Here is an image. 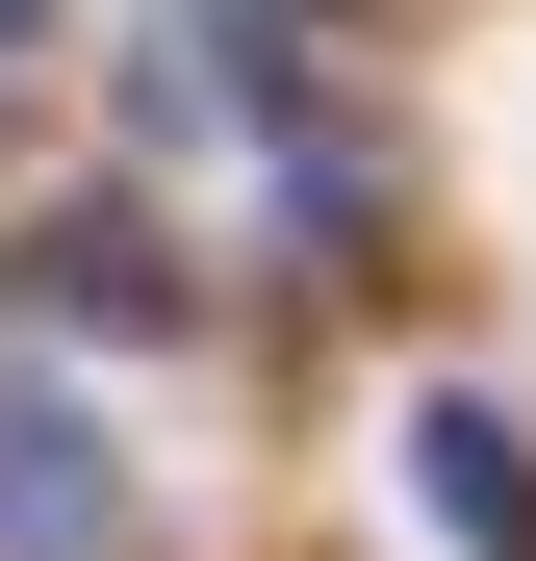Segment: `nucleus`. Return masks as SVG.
Returning <instances> with one entry per match:
<instances>
[{"mask_svg": "<svg viewBox=\"0 0 536 561\" xmlns=\"http://www.w3.org/2000/svg\"><path fill=\"white\" fill-rule=\"evenodd\" d=\"M0 536H26V561L103 536V459H77V409H52V383H0Z\"/></svg>", "mask_w": 536, "mask_h": 561, "instance_id": "nucleus-1", "label": "nucleus"}, {"mask_svg": "<svg viewBox=\"0 0 536 561\" xmlns=\"http://www.w3.org/2000/svg\"><path fill=\"white\" fill-rule=\"evenodd\" d=\"M26 280H52L77 332H153V307H179V255H153V205H77V230L26 255Z\"/></svg>", "mask_w": 536, "mask_h": 561, "instance_id": "nucleus-2", "label": "nucleus"}, {"mask_svg": "<svg viewBox=\"0 0 536 561\" xmlns=\"http://www.w3.org/2000/svg\"><path fill=\"white\" fill-rule=\"evenodd\" d=\"M434 511H460V536H536V459H511V409H434Z\"/></svg>", "mask_w": 536, "mask_h": 561, "instance_id": "nucleus-3", "label": "nucleus"}]
</instances>
